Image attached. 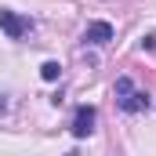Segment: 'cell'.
<instances>
[{
    "label": "cell",
    "mask_w": 156,
    "mask_h": 156,
    "mask_svg": "<svg viewBox=\"0 0 156 156\" xmlns=\"http://www.w3.org/2000/svg\"><path fill=\"white\" fill-rule=\"evenodd\" d=\"M40 76L47 80V83H55V80L62 76V66H58V62H44V66H40Z\"/></svg>",
    "instance_id": "cell-5"
},
{
    "label": "cell",
    "mask_w": 156,
    "mask_h": 156,
    "mask_svg": "<svg viewBox=\"0 0 156 156\" xmlns=\"http://www.w3.org/2000/svg\"><path fill=\"white\" fill-rule=\"evenodd\" d=\"M66 156H76V153H66Z\"/></svg>",
    "instance_id": "cell-6"
},
{
    "label": "cell",
    "mask_w": 156,
    "mask_h": 156,
    "mask_svg": "<svg viewBox=\"0 0 156 156\" xmlns=\"http://www.w3.org/2000/svg\"><path fill=\"white\" fill-rule=\"evenodd\" d=\"M113 94H116V105L123 109V113H145V109L153 105V102H149V94H145V91H138L131 76H120L116 87H113Z\"/></svg>",
    "instance_id": "cell-1"
},
{
    "label": "cell",
    "mask_w": 156,
    "mask_h": 156,
    "mask_svg": "<svg viewBox=\"0 0 156 156\" xmlns=\"http://www.w3.org/2000/svg\"><path fill=\"white\" fill-rule=\"evenodd\" d=\"M113 40V26L109 22H91L87 29H83V44H91V47H102V44H109Z\"/></svg>",
    "instance_id": "cell-4"
},
{
    "label": "cell",
    "mask_w": 156,
    "mask_h": 156,
    "mask_svg": "<svg viewBox=\"0 0 156 156\" xmlns=\"http://www.w3.org/2000/svg\"><path fill=\"white\" fill-rule=\"evenodd\" d=\"M94 120H98V109H94V105H80L76 113H73L69 134H73V138H87V134L94 131Z\"/></svg>",
    "instance_id": "cell-3"
},
{
    "label": "cell",
    "mask_w": 156,
    "mask_h": 156,
    "mask_svg": "<svg viewBox=\"0 0 156 156\" xmlns=\"http://www.w3.org/2000/svg\"><path fill=\"white\" fill-rule=\"evenodd\" d=\"M29 26H33V22H29L26 15H18V11H11V7H0V29L11 40H22L29 33Z\"/></svg>",
    "instance_id": "cell-2"
}]
</instances>
